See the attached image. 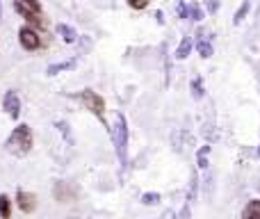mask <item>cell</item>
<instances>
[{"label": "cell", "instance_id": "obj_1", "mask_svg": "<svg viewBox=\"0 0 260 219\" xmlns=\"http://www.w3.org/2000/svg\"><path fill=\"white\" fill-rule=\"evenodd\" d=\"M5 148L16 158L27 155V153L32 151V130H30V126H25V123L16 126V128L12 130V135H9V139L5 142Z\"/></svg>", "mask_w": 260, "mask_h": 219}, {"label": "cell", "instance_id": "obj_2", "mask_svg": "<svg viewBox=\"0 0 260 219\" xmlns=\"http://www.w3.org/2000/svg\"><path fill=\"white\" fill-rule=\"evenodd\" d=\"M112 135V142H114V148H117V155L121 160V165L128 162V123H126V116L121 112L114 114V126L110 130Z\"/></svg>", "mask_w": 260, "mask_h": 219}, {"label": "cell", "instance_id": "obj_3", "mask_svg": "<svg viewBox=\"0 0 260 219\" xmlns=\"http://www.w3.org/2000/svg\"><path fill=\"white\" fill-rule=\"evenodd\" d=\"M14 9L25 18L30 25L35 27H46V18L41 14V3L39 0H14Z\"/></svg>", "mask_w": 260, "mask_h": 219}, {"label": "cell", "instance_id": "obj_4", "mask_svg": "<svg viewBox=\"0 0 260 219\" xmlns=\"http://www.w3.org/2000/svg\"><path fill=\"white\" fill-rule=\"evenodd\" d=\"M78 99L82 101V105H85L87 110L91 112V114H96L101 121L105 119V101L101 99L96 91H91V89H85V91H80L78 94Z\"/></svg>", "mask_w": 260, "mask_h": 219}, {"label": "cell", "instance_id": "obj_5", "mask_svg": "<svg viewBox=\"0 0 260 219\" xmlns=\"http://www.w3.org/2000/svg\"><path fill=\"white\" fill-rule=\"evenodd\" d=\"M18 41H21V46L25 50H37L41 46V37L32 27H21L18 30Z\"/></svg>", "mask_w": 260, "mask_h": 219}, {"label": "cell", "instance_id": "obj_6", "mask_svg": "<svg viewBox=\"0 0 260 219\" xmlns=\"http://www.w3.org/2000/svg\"><path fill=\"white\" fill-rule=\"evenodd\" d=\"M3 110L7 112L12 119H18V116H21V99H18L16 91H7V94H5Z\"/></svg>", "mask_w": 260, "mask_h": 219}, {"label": "cell", "instance_id": "obj_7", "mask_svg": "<svg viewBox=\"0 0 260 219\" xmlns=\"http://www.w3.org/2000/svg\"><path fill=\"white\" fill-rule=\"evenodd\" d=\"M16 203L23 212H27V215L37 210V197L30 194V192H25V190H18L16 192Z\"/></svg>", "mask_w": 260, "mask_h": 219}, {"label": "cell", "instance_id": "obj_8", "mask_svg": "<svg viewBox=\"0 0 260 219\" xmlns=\"http://www.w3.org/2000/svg\"><path fill=\"white\" fill-rule=\"evenodd\" d=\"M78 190L76 187H69V183H57L55 185V199L62 203H71L76 199Z\"/></svg>", "mask_w": 260, "mask_h": 219}, {"label": "cell", "instance_id": "obj_9", "mask_svg": "<svg viewBox=\"0 0 260 219\" xmlns=\"http://www.w3.org/2000/svg\"><path fill=\"white\" fill-rule=\"evenodd\" d=\"M197 50H199V55H201L203 59L212 57V44L203 37V32H199V37H197Z\"/></svg>", "mask_w": 260, "mask_h": 219}, {"label": "cell", "instance_id": "obj_10", "mask_svg": "<svg viewBox=\"0 0 260 219\" xmlns=\"http://www.w3.org/2000/svg\"><path fill=\"white\" fill-rule=\"evenodd\" d=\"M57 35L62 37L67 44H73V41H78V32L73 30L71 25H64V23H59V25H57Z\"/></svg>", "mask_w": 260, "mask_h": 219}, {"label": "cell", "instance_id": "obj_11", "mask_svg": "<svg viewBox=\"0 0 260 219\" xmlns=\"http://www.w3.org/2000/svg\"><path fill=\"white\" fill-rule=\"evenodd\" d=\"M242 217L244 219H260V201L253 199V201L247 203V208L242 210Z\"/></svg>", "mask_w": 260, "mask_h": 219}, {"label": "cell", "instance_id": "obj_12", "mask_svg": "<svg viewBox=\"0 0 260 219\" xmlns=\"http://www.w3.org/2000/svg\"><path fill=\"white\" fill-rule=\"evenodd\" d=\"M189 50H192V37H183V41H180L178 50H176V57L178 59H185L189 55Z\"/></svg>", "mask_w": 260, "mask_h": 219}, {"label": "cell", "instance_id": "obj_13", "mask_svg": "<svg viewBox=\"0 0 260 219\" xmlns=\"http://www.w3.org/2000/svg\"><path fill=\"white\" fill-rule=\"evenodd\" d=\"M76 67V59H69V62H59V64H50L48 67V76H57L59 71H69V69Z\"/></svg>", "mask_w": 260, "mask_h": 219}, {"label": "cell", "instance_id": "obj_14", "mask_svg": "<svg viewBox=\"0 0 260 219\" xmlns=\"http://www.w3.org/2000/svg\"><path fill=\"white\" fill-rule=\"evenodd\" d=\"M0 217L3 219L12 217V201H9L7 194H0Z\"/></svg>", "mask_w": 260, "mask_h": 219}, {"label": "cell", "instance_id": "obj_15", "mask_svg": "<svg viewBox=\"0 0 260 219\" xmlns=\"http://www.w3.org/2000/svg\"><path fill=\"white\" fill-rule=\"evenodd\" d=\"M249 7H251V5H249V0H244V3H242V7H240L238 12H235V16H233V23H235V25H240V23L244 21V16H247Z\"/></svg>", "mask_w": 260, "mask_h": 219}, {"label": "cell", "instance_id": "obj_16", "mask_svg": "<svg viewBox=\"0 0 260 219\" xmlns=\"http://www.w3.org/2000/svg\"><path fill=\"white\" fill-rule=\"evenodd\" d=\"M142 203L144 206H157V203H160V194L157 192H146L142 197Z\"/></svg>", "mask_w": 260, "mask_h": 219}, {"label": "cell", "instance_id": "obj_17", "mask_svg": "<svg viewBox=\"0 0 260 219\" xmlns=\"http://www.w3.org/2000/svg\"><path fill=\"white\" fill-rule=\"evenodd\" d=\"M208 153H210V146H201V151L197 153V162L201 169H206V165H208Z\"/></svg>", "mask_w": 260, "mask_h": 219}, {"label": "cell", "instance_id": "obj_18", "mask_svg": "<svg viewBox=\"0 0 260 219\" xmlns=\"http://www.w3.org/2000/svg\"><path fill=\"white\" fill-rule=\"evenodd\" d=\"M187 18H192V21H201L203 12L199 9V5H189V7H187Z\"/></svg>", "mask_w": 260, "mask_h": 219}, {"label": "cell", "instance_id": "obj_19", "mask_svg": "<svg viewBox=\"0 0 260 219\" xmlns=\"http://www.w3.org/2000/svg\"><path fill=\"white\" fill-rule=\"evenodd\" d=\"M192 89H194V99H203V87H201V78L192 82Z\"/></svg>", "mask_w": 260, "mask_h": 219}, {"label": "cell", "instance_id": "obj_20", "mask_svg": "<svg viewBox=\"0 0 260 219\" xmlns=\"http://www.w3.org/2000/svg\"><path fill=\"white\" fill-rule=\"evenodd\" d=\"M126 3H128L133 9H144V7L148 5V0H126Z\"/></svg>", "mask_w": 260, "mask_h": 219}, {"label": "cell", "instance_id": "obj_21", "mask_svg": "<svg viewBox=\"0 0 260 219\" xmlns=\"http://www.w3.org/2000/svg\"><path fill=\"white\" fill-rule=\"evenodd\" d=\"M178 16L180 18H187V5H185V3L178 5Z\"/></svg>", "mask_w": 260, "mask_h": 219}, {"label": "cell", "instance_id": "obj_22", "mask_svg": "<svg viewBox=\"0 0 260 219\" xmlns=\"http://www.w3.org/2000/svg\"><path fill=\"white\" fill-rule=\"evenodd\" d=\"M217 7H219L217 0H208V9H210V12H217Z\"/></svg>", "mask_w": 260, "mask_h": 219}, {"label": "cell", "instance_id": "obj_23", "mask_svg": "<svg viewBox=\"0 0 260 219\" xmlns=\"http://www.w3.org/2000/svg\"><path fill=\"white\" fill-rule=\"evenodd\" d=\"M258 155H260V148H258Z\"/></svg>", "mask_w": 260, "mask_h": 219}]
</instances>
